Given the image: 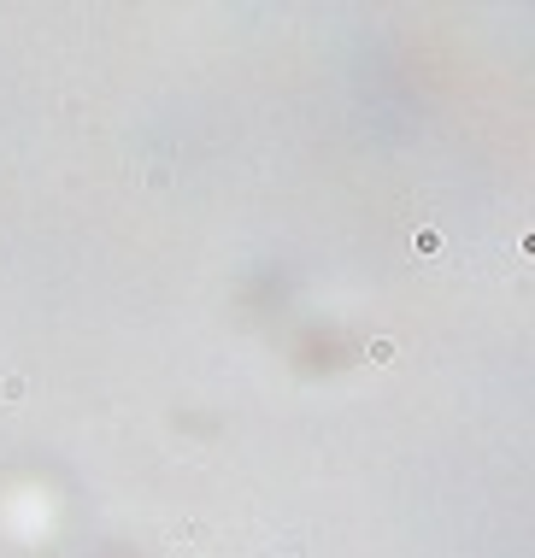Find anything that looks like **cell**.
<instances>
[{"mask_svg": "<svg viewBox=\"0 0 535 558\" xmlns=\"http://www.w3.org/2000/svg\"><path fill=\"white\" fill-rule=\"evenodd\" d=\"M365 358H371V365H388V358H394V341H371V347H365Z\"/></svg>", "mask_w": 535, "mask_h": 558, "instance_id": "obj_1", "label": "cell"}]
</instances>
